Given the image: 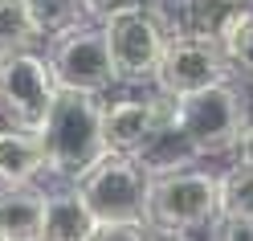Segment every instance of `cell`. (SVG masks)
I'll return each mask as SVG.
<instances>
[{"label":"cell","mask_w":253,"mask_h":241,"mask_svg":"<svg viewBox=\"0 0 253 241\" xmlns=\"http://www.w3.org/2000/svg\"><path fill=\"white\" fill-rule=\"evenodd\" d=\"M82 8H86V21L106 25L115 17H126V12H147L151 0H82Z\"/></svg>","instance_id":"obj_19"},{"label":"cell","mask_w":253,"mask_h":241,"mask_svg":"<svg viewBox=\"0 0 253 241\" xmlns=\"http://www.w3.org/2000/svg\"><path fill=\"white\" fill-rule=\"evenodd\" d=\"M220 221V176L209 168H184L151 180V225L171 237L192 241V233H212Z\"/></svg>","instance_id":"obj_2"},{"label":"cell","mask_w":253,"mask_h":241,"mask_svg":"<svg viewBox=\"0 0 253 241\" xmlns=\"http://www.w3.org/2000/svg\"><path fill=\"white\" fill-rule=\"evenodd\" d=\"M29 12V25L41 41H57L86 25V8L82 0H21Z\"/></svg>","instance_id":"obj_15"},{"label":"cell","mask_w":253,"mask_h":241,"mask_svg":"<svg viewBox=\"0 0 253 241\" xmlns=\"http://www.w3.org/2000/svg\"><path fill=\"white\" fill-rule=\"evenodd\" d=\"M57 94H61V86L53 78L49 53L25 49V53L0 57V106H4L12 127L41 135V127L49 119Z\"/></svg>","instance_id":"obj_5"},{"label":"cell","mask_w":253,"mask_h":241,"mask_svg":"<svg viewBox=\"0 0 253 241\" xmlns=\"http://www.w3.org/2000/svg\"><path fill=\"white\" fill-rule=\"evenodd\" d=\"M220 217L225 221H253V172L241 164L220 172Z\"/></svg>","instance_id":"obj_16"},{"label":"cell","mask_w":253,"mask_h":241,"mask_svg":"<svg viewBox=\"0 0 253 241\" xmlns=\"http://www.w3.org/2000/svg\"><path fill=\"white\" fill-rule=\"evenodd\" d=\"M45 159H49L53 176L78 180L86 176L98 159L106 155V135H102V102L94 94L61 90L41 127Z\"/></svg>","instance_id":"obj_1"},{"label":"cell","mask_w":253,"mask_h":241,"mask_svg":"<svg viewBox=\"0 0 253 241\" xmlns=\"http://www.w3.org/2000/svg\"><path fill=\"white\" fill-rule=\"evenodd\" d=\"M41 172H49L41 135L4 127L0 131V188H33Z\"/></svg>","instance_id":"obj_10"},{"label":"cell","mask_w":253,"mask_h":241,"mask_svg":"<svg viewBox=\"0 0 253 241\" xmlns=\"http://www.w3.org/2000/svg\"><path fill=\"white\" fill-rule=\"evenodd\" d=\"M41 37L33 33L29 25V12L21 0H0V57H12V53H25L33 49Z\"/></svg>","instance_id":"obj_17"},{"label":"cell","mask_w":253,"mask_h":241,"mask_svg":"<svg viewBox=\"0 0 253 241\" xmlns=\"http://www.w3.org/2000/svg\"><path fill=\"white\" fill-rule=\"evenodd\" d=\"M94 225H98V221L90 217L86 200L78 196L74 188H66V192H49V196H45L41 241H86Z\"/></svg>","instance_id":"obj_12"},{"label":"cell","mask_w":253,"mask_h":241,"mask_svg":"<svg viewBox=\"0 0 253 241\" xmlns=\"http://www.w3.org/2000/svg\"><path fill=\"white\" fill-rule=\"evenodd\" d=\"M233 155H237V164H241V168H249V172H253V119H249L245 131H241V139H237Z\"/></svg>","instance_id":"obj_21"},{"label":"cell","mask_w":253,"mask_h":241,"mask_svg":"<svg viewBox=\"0 0 253 241\" xmlns=\"http://www.w3.org/2000/svg\"><path fill=\"white\" fill-rule=\"evenodd\" d=\"M171 123L188 135L200 159H209L237 147L241 131L249 127V106L229 82H220V86H209L200 94L171 102Z\"/></svg>","instance_id":"obj_4"},{"label":"cell","mask_w":253,"mask_h":241,"mask_svg":"<svg viewBox=\"0 0 253 241\" xmlns=\"http://www.w3.org/2000/svg\"><path fill=\"white\" fill-rule=\"evenodd\" d=\"M45 192L4 188L0 192V241H41Z\"/></svg>","instance_id":"obj_13"},{"label":"cell","mask_w":253,"mask_h":241,"mask_svg":"<svg viewBox=\"0 0 253 241\" xmlns=\"http://www.w3.org/2000/svg\"><path fill=\"white\" fill-rule=\"evenodd\" d=\"M229 74H233V66L212 37H168V49L160 57V70H155L151 86H155V94L180 102L188 94L229 82Z\"/></svg>","instance_id":"obj_6"},{"label":"cell","mask_w":253,"mask_h":241,"mask_svg":"<svg viewBox=\"0 0 253 241\" xmlns=\"http://www.w3.org/2000/svg\"><path fill=\"white\" fill-rule=\"evenodd\" d=\"M171 119V98L164 94H147V98H119L102 102V135L106 151L115 155H139L147 147V139Z\"/></svg>","instance_id":"obj_9"},{"label":"cell","mask_w":253,"mask_h":241,"mask_svg":"<svg viewBox=\"0 0 253 241\" xmlns=\"http://www.w3.org/2000/svg\"><path fill=\"white\" fill-rule=\"evenodd\" d=\"M212 241H253V221H225L212 225Z\"/></svg>","instance_id":"obj_20"},{"label":"cell","mask_w":253,"mask_h":241,"mask_svg":"<svg viewBox=\"0 0 253 241\" xmlns=\"http://www.w3.org/2000/svg\"><path fill=\"white\" fill-rule=\"evenodd\" d=\"M74 192L86 200L98 225L110 221H151V176L131 155L106 151L86 176L74 180Z\"/></svg>","instance_id":"obj_3"},{"label":"cell","mask_w":253,"mask_h":241,"mask_svg":"<svg viewBox=\"0 0 253 241\" xmlns=\"http://www.w3.org/2000/svg\"><path fill=\"white\" fill-rule=\"evenodd\" d=\"M135 164L143 168L151 180H160V176L184 172V168H196V164H200V155H196V147H192V143H188V135H184L180 127L168 119L160 131L147 139V147L135 155Z\"/></svg>","instance_id":"obj_11"},{"label":"cell","mask_w":253,"mask_h":241,"mask_svg":"<svg viewBox=\"0 0 253 241\" xmlns=\"http://www.w3.org/2000/svg\"><path fill=\"white\" fill-rule=\"evenodd\" d=\"M49 66L61 90H78V94H106L119 82L115 78V61H110V45H106V29L86 21L82 29L49 41Z\"/></svg>","instance_id":"obj_7"},{"label":"cell","mask_w":253,"mask_h":241,"mask_svg":"<svg viewBox=\"0 0 253 241\" xmlns=\"http://www.w3.org/2000/svg\"><path fill=\"white\" fill-rule=\"evenodd\" d=\"M106 45H110V61H115V78L119 82H155L160 57L168 49V33L155 21V12H126V17L106 21Z\"/></svg>","instance_id":"obj_8"},{"label":"cell","mask_w":253,"mask_h":241,"mask_svg":"<svg viewBox=\"0 0 253 241\" xmlns=\"http://www.w3.org/2000/svg\"><path fill=\"white\" fill-rule=\"evenodd\" d=\"M212 4H216V8H249L253 0H212Z\"/></svg>","instance_id":"obj_22"},{"label":"cell","mask_w":253,"mask_h":241,"mask_svg":"<svg viewBox=\"0 0 253 241\" xmlns=\"http://www.w3.org/2000/svg\"><path fill=\"white\" fill-rule=\"evenodd\" d=\"M212 41L220 45V53L229 57L233 70H241L253 78V4L249 8H225L216 21Z\"/></svg>","instance_id":"obj_14"},{"label":"cell","mask_w":253,"mask_h":241,"mask_svg":"<svg viewBox=\"0 0 253 241\" xmlns=\"http://www.w3.org/2000/svg\"><path fill=\"white\" fill-rule=\"evenodd\" d=\"M86 241H160V229L151 221H110L94 225Z\"/></svg>","instance_id":"obj_18"}]
</instances>
